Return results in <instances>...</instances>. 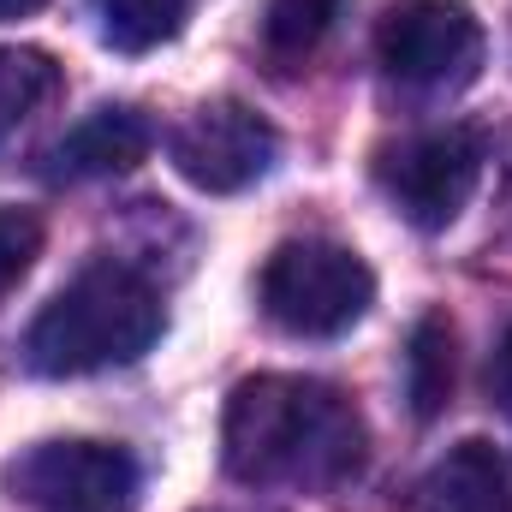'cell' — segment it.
Masks as SVG:
<instances>
[{"mask_svg":"<svg viewBox=\"0 0 512 512\" xmlns=\"http://www.w3.org/2000/svg\"><path fill=\"white\" fill-rule=\"evenodd\" d=\"M364 417L328 382L251 376L233 387L221 423V459L251 489H340L364 471Z\"/></svg>","mask_w":512,"mask_h":512,"instance_id":"1","label":"cell"},{"mask_svg":"<svg viewBox=\"0 0 512 512\" xmlns=\"http://www.w3.org/2000/svg\"><path fill=\"white\" fill-rule=\"evenodd\" d=\"M155 340H161L155 286L120 262H96L42 304V316L24 334V364L36 376H90L137 364Z\"/></svg>","mask_w":512,"mask_h":512,"instance_id":"2","label":"cell"},{"mask_svg":"<svg viewBox=\"0 0 512 512\" xmlns=\"http://www.w3.org/2000/svg\"><path fill=\"white\" fill-rule=\"evenodd\" d=\"M262 316L298 340H334L364 322L376 304V274L370 262L334 239H286L280 251L262 262L256 280Z\"/></svg>","mask_w":512,"mask_h":512,"instance_id":"3","label":"cell"},{"mask_svg":"<svg viewBox=\"0 0 512 512\" xmlns=\"http://www.w3.org/2000/svg\"><path fill=\"white\" fill-rule=\"evenodd\" d=\"M6 489L30 512H131L137 459L114 441H36L6 465Z\"/></svg>","mask_w":512,"mask_h":512,"instance_id":"4","label":"cell"},{"mask_svg":"<svg viewBox=\"0 0 512 512\" xmlns=\"http://www.w3.org/2000/svg\"><path fill=\"white\" fill-rule=\"evenodd\" d=\"M376 54L399 84L459 90L483 66V24L465 0H399L376 30Z\"/></svg>","mask_w":512,"mask_h":512,"instance_id":"5","label":"cell"},{"mask_svg":"<svg viewBox=\"0 0 512 512\" xmlns=\"http://www.w3.org/2000/svg\"><path fill=\"white\" fill-rule=\"evenodd\" d=\"M483 179V143L471 131H429L382 155V185L411 227H447Z\"/></svg>","mask_w":512,"mask_h":512,"instance_id":"6","label":"cell"},{"mask_svg":"<svg viewBox=\"0 0 512 512\" xmlns=\"http://www.w3.org/2000/svg\"><path fill=\"white\" fill-rule=\"evenodd\" d=\"M274 149H280L274 126L262 114H251L245 102H203L173 131V167L209 197L256 185L274 167Z\"/></svg>","mask_w":512,"mask_h":512,"instance_id":"7","label":"cell"},{"mask_svg":"<svg viewBox=\"0 0 512 512\" xmlns=\"http://www.w3.org/2000/svg\"><path fill=\"white\" fill-rule=\"evenodd\" d=\"M149 120L137 108H96L54 143V179H108L149 155Z\"/></svg>","mask_w":512,"mask_h":512,"instance_id":"8","label":"cell"},{"mask_svg":"<svg viewBox=\"0 0 512 512\" xmlns=\"http://www.w3.org/2000/svg\"><path fill=\"white\" fill-rule=\"evenodd\" d=\"M417 512H507V465L489 441H459L423 477Z\"/></svg>","mask_w":512,"mask_h":512,"instance_id":"9","label":"cell"},{"mask_svg":"<svg viewBox=\"0 0 512 512\" xmlns=\"http://www.w3.org/2000/svg\"><path fill=\"white\" fill-rule=\"evenodd\" d=\"M405 393L417 417H441L453 399V322L447 316H423L411 328L405 346Z\"/></svg>","mask_w":512,"mask_h":512,"instance_id":"10","label":"cell"},{"mask_svg":"<svg viewBox=\"0 0 512 512\" xmlns=\"http://www.w3.org/2000/svg\"><path fill=\"white\" fill-rule=\"evenodd\" d=\"M60 90V66L42 48H0V149L36 120V108Z\"/></svg>","mask_w":512,"mask_h":512,"instance_id":"11","label":"cell"},{"mask_svg":"<svg viewBox=\"0 0 512 512\" xmlns=\"http://www.w3.org/2000/svg\"><path fill=\"white\" fill-rule=\"evenodd\" d=\"M340 12H346V0H268L262 42H268V54L280 66H298V60H310L328 42V30L340 24Z\"/></svg>","mask_w":512,"mask_h":512,"instance_id":"12","label":"cell"},{"mask_svg":"<svg viewBox=\"0 0 512 512\" xmlns=\"http://www.w3.org/2000/svg\"><path fill=\"white\" fill-rule=\"evenodd\" d=\"M96 6H102V36L120 54H149L185 30L197 0H96Z\"/></svg>","mask_w":512,"mask_h":512,"instance_id":"13","label":"cell"},{"mask_svg":"<svg viewBox=\"0 0 512 512\" xmlns=\"http://www.w3.org/2000/svg\"><path fill=\"white\" fill-rule=\"evenodd\" d=\"M36 251H42V221L30 209H6L0 203V292L36 262Z\"/></svg>","mask_w":512,"mask_h":512,"instance_id":"14","label":"cell"},{"mask_svg":"<svg viewBox=\"0 0 512 512\" xmlns=\"http://www.w3.org/2000/svg\"><path fill=\"white\" fill-rule=\"evenodd\" d=\"M489 382H495V393L512 405V328H507V340H501V352H495V370H489Z\"/></svg>","mask_w":512,"mask_h":512,"instance_id":"15","label":"cell"},{"mask_svg":"<svg viewBox=\"0 0 512 512\" xmlns=\"http://www.w3.org/2000/svg\"><path fill=\"white\" fill-rule=\"evenodd\" d=\"M36 6H48V0H0V24H6V18H30Z\"/></svg>","mask_w":512,"mask_h":512,"instance_id":"16","label":"cell"}]
</instances>
